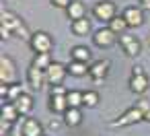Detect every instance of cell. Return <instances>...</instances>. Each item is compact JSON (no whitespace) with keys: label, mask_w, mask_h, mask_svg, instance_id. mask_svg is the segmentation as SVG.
Here are the masks:
<instances>
[{"label":"cell","mask_w":150,"mask_h":136,"mask_svg":"<svg viewBox=\"0 0 150 136\" xmlns=\"http://www.w3.org/2000/svg\"><path fill=\"white\" fill-rule=\"evenodd\" d=\"M91 37H93V43H95L97 48H101V50H109V48H113V46L119 41V35L113 33L109 27H101V29L93 31Z\"/></svg>","instance_id":"obj_6"},{"label":"cell","mask_w":150,"mask_h":136,"mask_svg":"<svg viewBox=\"0 0 150 136\" xmlns=\"http://www.w3.org/2000/svg\"><path fill=\"white\" fill-rule=\"evenodd\" d=\"M93 17L101 23H109L111 19L117 17V6L113 0H99V2L93 6Z\"/></svg>","instance_id":"obj_4"},{"label":"cell","mask_w":150,"mask_h":136,"mask_svg":"<svg viewBox=\"0 0 150 136\" xmlns=\"http://www.w3.org/2000/svg\"><path fill=\"white\" fill-rule=\"evenodd\" d=\"M15 107L19 109V113H21V115L29 117V113H31V111H33V107H35L33 95H31V93H23V95L15 101Z\"/></svg>","instance_id":"obj_15"},{"label":"cell","mask_w":150,"mask_h":136,"mask_svg":"<svg viewBox=\"0 0 150 136\" xmlns=\"http://www.w3.org/2000/svg\"><path fill=\"white\" fill-rule=\"evenodd\" d=\"M0 37H2V39H8V37H13V33H11L6 27H2V25H0Z\"/></svg>","instance_id":"obj_30"},{"label":"cell","mask_w":150,"mask_h":136,"mask_svg":"<svg viewBox=\"0 0 150 136\" xmlns=\"http://www.w3.org/2000/svg\"><path fill=\"white\" fill-rule=\"evenodd\" d=\"M127 85H129V91L132 93L144 95L148 91V87H150V78H148V74H132L129 80H127Z\"/></svg>","instance_id":"obj_12"},{"label":"cell","mask_w":150,"mask_h":136,"mask_svg":"<svg viewBox=\"0 0 150 136\" xmlns=\"http://www.w3.org/2000/svg\"><path fill=\"white\" fill-rule=\"evenodd\" d=\"M66 99H68V105L70 107H84V91H76V89H72V91H68V95H66Z\"/></svg>","instance_id":"obj_23"},{"label":"cell","mask_w":150,"mask_h":136,"mask_svg":"<svg viewBox=\"0 0 150 136\" xmlns=\"http://www.w3.org/2000/svg\"><path fill=\"white\" fill-rule=\"evenodd\" d=\"M144 122H150V107L144 111Z\"/></svg>","instance_id":"obj_34"},{"label":"cell","mask_w":150,"mask_h":136,"mask_svg":"<svg viewBox=\"0 0 150 136\" xmlns=\"http://www.w3.org/2000/svg\"><path fill=\"white\" fill-rule=\"evenodd\" d=\"M107 27L113 31V33H117V35H123L129 27H127V21L123 19V15H117L115 19H111L109 23H107Z\"/></svg>","instance_id":"obj_22"},{"label":"cell","mask_w":150,"mask_h":136,"mask_svg":"<svg viewBox=\"0 0 150 136\" xmlns=\"http://www.w3.org/2000/svg\"><path fill=\"white\" fill-rule=\"evenodd\" d=\"M70 29L76 37H86L93 33V27H91V21L84 17V19H78V21H72L70 23Z\"/></svg>","instance_id":"obj_16"},{"label":"cell","mask_w":150,"mask_h":136,"mask_svg":"<svg viewBox=\"0 0 150 136\" xmlns=\"http://www.w3.org/2000/svg\"><path fill=\"white\" fill-rule=\"evenodd\" d=\"M27 85L33 89V91H41L45 85H47V78H45V70L37 68V66H29L27 68Z\"/></svg>","instance_id":"obj_11"},{"label":"cell","mask_w":150,"mask_h":136,"mask_svg":"<svg viewBox=\"0 0 150 136\" xmlns=\"http://www.w3.org/2000/svg\"><path fill=\"white\" fill-rule=\"evenodd\" d=\"M31 64L37 66V68H41V70H47L54 64V60H52V54H35L33 60H31Z\"/></svg>","instance_id":"obj_24"},{"label":"cell","mask_w":150,"mask_h":136,"mask_svg":"<svg viewBox=\"0 0 150 136\" xmlns=\"http://www.w3.org/2000/svg\"><path fill=\"white\" fill-rule=\"evenodd\" d=\"M0 113H2V120H4V122H11V124H15V122L21 117L19 109H17L15 103H11V101L2 103V109H0Z\"/></svg>","instance_id":"obj_21"},{"label":"cell","mask_w":150,"mask_h":136,"mask_svg":"<svg viewBox=\"0 0 150 136\" xmlns=\"http://www.w3.org/2000/svg\"><path fill=\"white\" fill-rule=\"evenodd\" d=\"M68 68V74L70 76H74V78H82V76H86L88 74V64L86 62H78V60H70V64L66 66Z\"/></svg>","instance_id":"obj_20"},{"label":"cell","mask_w":150,"mask_h":136,"mask_svg":"<svg viewBox=\"0 0 150 136\" xmlns=\"http://www.w3.org/2000/svg\"><path fill=\"white\" fill-rule=\"evenodd\" d=\"M111 72V62L109 60H95L88 68V76L95 80V83H103Z\"/></svg>","instance_id":"obj_10"},{"label":"cell","mask_w":150,"mask_h":136,"mask_svg":"<svg viewBox=\"0 0 150 136\" xmlns=\"http://www.w3.org/2000/svg\"><path fill=\"white\" fill-rule=\"evenodd\" d=\"M66 76H68V68H66L64 64H60V62H54V64L45 70V78H47V85H50V87L62 85V83L66 80Z\"/></svg>","instance_id":"obj_8"},{"label":"cell","mask_w":150,"mask_h":136,"mask_svg":"<svg viewBox=\"0 0 150 136\" xmlns=\"http://www.w3.org/2000/svg\"><path fill=\"white\" fill-rule=\"evenodd\" d=\"M50 4L54 6V9H68L70 4H72V0H50Z\"/></svg>","instance_id":"obj_26"},{"label":"cell","mask_w":150,"mask_h":136,"mask_svg":"<svg viewBox=\"0 0 150 136\" xmlns=\"http://www.w3.org/2000/svg\"><path fill=\"white\" fill-rule=\"evenodd\" d=\"M136 107H140L142 111H146V109L150 107V101H148V99H138V101H136Z\"/></svg>","instance_id":"obj_29"},{"label":"cell","mask_w":150,"mask_h":136,"mask_svg":"<svg viewBox=\"0 0 150 136\" xmlns=\"http://www.w3.org/2000/svg\"><path fill=\"white\" fill-rule=\"evenodd\" d=\"M121 15H123V19L127 21V27H134V29H136V27H142V25H144V19H146V17H144V9H142L140 4L125 6Z\"/></svg>","instance_id":"obj_9"},{"label":"cell","mask_w":150,"mask_h":136,"mask_svg":"<svg viewBox=\"0 0 150 136\" xmlns=\"http://www.w3.org/2000/svg\"><path fill=\"white\" fill-rule=\"evenodd\" d=\"M8 132H11V122L0 120V134H2V136H8Z\"/></svg>","instance_id":"obj_27"},{"label":"cell","mask_w":150,"mask_h":136,"mask_svg":"<svg viewBox=\"0 0 150 136\" xmlns=\"http://www.w3.org/2000/svg\"><path fill=\"white\" fill-rule=\"evenodd\" d=\"M142 9H150V0H138Z\"/></svg>","instance_id":"obj_33"},{"label":"cell","mask_w":150,"mask_h":136,"mask_svg":"<svg viewBox=\"0 0 150 136\" xmlns=\"http://www.w3.org/2000/svg\"><path fill=\"white\" fill-rule=\"evenodd\" d=\"M70 60H78V62H86L88 64L93 60V52L86 46H74L70 50Z\"/></svg>","instance_id":"obj_19"},{"label":"cell","mask_w":150,"mask_h":136,"mask_svg":"<svg viewBox=\"0 0 150 136\" xmlns=\"http://www.w3.org/2000/svg\"><path fill=\"white\" fill-rule=\"evenodd\" d=\"M17 78V62L8 56H0V85H13Z\"/></svg>","instance_id":"obj_5"},{"label":"cell","mask_w":150,"mask_h":136,"mask_svg":"<svg viewBox=\"0 0 150 136\" xmlns=\"http://www.w3.org/2000/svg\"><path fill=\"white\" fill-rule=\"evenodd\" d=\"M62 117H64V124H66L68 128H76V126L82 124V111H80L78 107H68Z\"/></svg>","instance_id":"obj_18"},{"label":"cell","mask_w":150,"mask_h":136,"mask_svg":"<svg viewBox=\"0 0 150 136\" xmlns=\"http://www.w3.org/2000/svg\"><path fill=\"white\" fill-rule=\"evenodd\" d=\"M132 74H146V72H144L142 66H134V68H132Z\"/></svg>","instance_id":"obj_32"},{"label":"cell","mask_w":150,"mask_h":136,"mask_svg":"<svg viewBox=\"0 0 150 136\" xmlns=\"http://www.w3.org/2000/svg\"><path fill=\"white\" fill-rule=\"evenodd\" d=\"M68 107H70V105H68L66 95H50V99H47V109H50L52 113L64 115Z\"/></svg>","instance_id":"obj_14"},{"label":"cell","mask_w":150,"mask_h":136,"mask_svg":"<svg viewBox=\"0 0 150 136\" xmlns=\"http://www.w3.org/2000/svg\"><path fill=\"white\" fill-rule=\"evenodd\" d=\"M21 136H45L43 124L37 117H25L23 128H21Z\"/></svg>","instance_id":"obj_13"},{"label":"cell","mask_w":150,"mask_h":136,"mask_svg":"<svg viewBox=\"0 0 150 136\" xmlns=\"http://www.w3.org/2000/svg\"><path fill=\"white\" fill-rule=\"evenodd\" d=\"M138 122H144V111L134 105V107L125 109L117 120L109 122V126H111V128H127V126H134V124H138Z\"/></svg>","instance_id":"obj_3"},{"label":"cell","mask_w":150,"mask_h":136,"mask_svg":"<svg viewBox=\"0 0 150 136\" xmlns=\"http://www.w3.org/2000/svg\"><path fill=\"white\" fill-rule=\"evenodd\" d=\"M27 43L33 54H52V50H54V37L47 31H33L31 39Z\"/></svg>","instance_id":"obj_2"},{"label":"cell","mask_w":150,"mask_h":136,"mask_svg":"<svg viewBox=\"0 0 150 136\" xmlns=\"http://www.w3.org/2000/svg\"><path fill=\"white\" fill-rule=\"evenodd\" d=\"M0 25L2 27H6L15 37H19V39H31V31H29V27L25 25V21L17 15V13H13V11H2V15H0Z\"/></svg>","instance_id":"obj_1"},{"label":"cell","mask_w":150,"mask_h":136,"mask_svg":"<svg viewBox=\"0 0 150 136\" xmlns=\"http://www.w3.org/2000/svg\"><path fill=\"white\" fill-rule=\"evenodd\" d=\"M50 95H68V91H66V87H64V85H58V87H52Z\"/></svg>","instance_id":"obj_28"},{"label":"cell","mask_w":150,"mask_h":136,"mask_svg":"<svg viewBox=\"0 0 150 136\" xmlns=\"http://www.w3.org/2000/svg\"><path fill=\"white\" fill-rule=\"evenodd\" d=\"M6 93H8V85H0V97H2V101L6 99Z\"/></svg>","instance_id":"obj_31"},{"label":"cell","mask_w":150,"mask_h":136,"mask_svg":"<svg viewBox=\"0 0 150 136\" xmlns=\"http://www.w3.org/2000/svg\"><path fill=\"white\" fill-rule=\"evenodd\" d=\"M84 107H88V109H93V107H97L99 105V101H101V95L97 93V91H84Z\"/></svg>","instance_id":"obj_25"},{"label":"cell","mask_w":150,"mask_h":136,"mask_svg":"<svg viewBox=\"0 0 150 136\" xmlns=\"http://www.w3.org/2000/svg\"><path fill=\"white\" fill-rule=\"evenodd\" d=\"M119 48H121L123 54L129 56V58H136V56L142 54V41H140L136 35H129V33L119 35Z\"/></svg>","instance_id":"obj_7"},{"label":"cell","mask_w":150,"mask_h":136,"mask_svg":"<svg viewBox=\"0 0 150 136\" xmlns=\"http://www.w3.org/2000/svg\"><path fill=\"white\" fill-rule=\"evenodd\" d=\"M66 15H68L70 21L84 19V17H86V6H84V2H80V0H72V4L66 9Z\"/></svg>","instance_id":"obj_17"}]
</instances>
